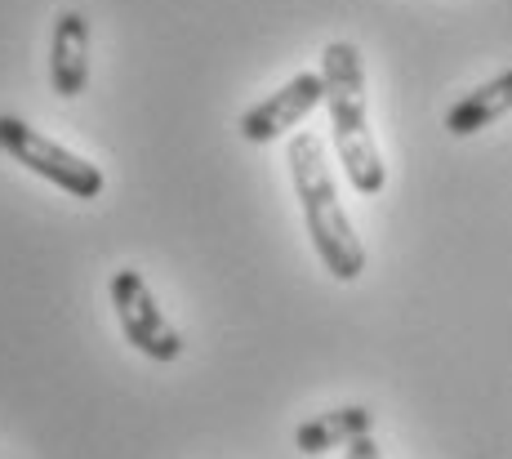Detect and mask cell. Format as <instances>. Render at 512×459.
<instances>
[{
	"label": "cell",
	"mask_w": 512,
	"mask_h": 459,
	"mask_svg": "<svg viewBox=\"0 0 512 459\" xmlns=\"http://www.w3.org/2000/svg\"><path fill=\"white\" fill-rule=\"evenodd\" d=\"M49 85L58 99H81L90 85V18L63 9L49 32Z\"/></svg>",
	"instance_id": "8992f818"
},
{
	"label": "cell",
	"mask_w": 512,
	"mask_h": 459,
	"mask_svg": "<svg viewBox=\"0 0 512 459\" xmlns=\"http://www.w3.org/2000/svg\"><path fill=\"white\" fill-rule=\"evenodd\" d=\"M0 152L14 156L23 170H32L36 179L63 188L67 197H76V201H94V197H103V188H107L103 170H98L94 161L76 156L72 148H63L58 139H49V134L32 130L23 116L0 112Z\"/></svg>",
	"instance_id": "3957f363"
},
{
	"label": "cell",
	"mask_w": 512,
	"mask_h": 459,
	"mask_svg": "<svg viewBox=\"0 0 512 459\" xmlns=\"http://www.w3.org/2000/svg\"><path fill=\"white\" fill-rule=\"evenodd\" d=\"M112 308H116V321H121V335L130 339L134 353H143L147 361H170L183 357V335L170 326V317L156 304L152 286L143 281L139 268H116L112 272Z\"/></svg>",
	"instance_id": "277c9868"
},
{
	"label": "cell",
	"mask_w": 512,
	"mask_h": 459,
	"mask_svg": "<svg viewBox=\"0 0 512 459\" xmlns=\"http://www.w3.org/2000/svg\"><path fill=\"white\" fill-rule=\"evenodd\" d=\"M374 428V410L366 406H339V410H326L317 419H303L294 428V446L303 455H326V451H339V446L357 442Z\"/></svg>",
	"instance_id": "52a82bcc"
},
{
	"label": "cell",
	"mask_w": 512,
	"mask_h": 459,
	"mask_svg": "<svg viewBox=\"0 0 512 459\" xmlns=\"http://www.w3.org/2000/svg\"><path fill=\"white\" fill-rule=\"evenodd\" d=\"M321 103H326V76L299 72V76H290L281 90H272L263 103H254L250 112L241 116L236 130H241L245 143H272V139H281V134H290L294 125L308 121Z\"/></svg>",
	"instance_id": "5b68a950"
},
{
	"label": "cell",
	"mask_w": 512,
	"mask_h": 459,
	"mask_svg": "<svg viewBox=\"0 0 512 459\" xmlns=\"http://www.w3.org/2000/svg\"><path fill=\"white\" fill-rule=\"evenodd\" d=\"M512 112V67L499 76H490L486 85H477V90H468L464 99L446 112V130L455 134V139H468V134L486 130V125H495L499 116Z\"/></svg>",
	"instance_id": "ba28073f"
},
{
	"label": "cell",
	"mask_w": 512,
	"mask_h": 459,
	"mask_svg": "<svg viewBox=\"0 0 512 459\" xmlns=\"http://www.w3.org/2000/svg\"><path fill=\"white\" fill-rule=\"evenodd\" d=\"M343 459H383V455H379V442L366 433V437H357V442L343 446Z\"/></svg>",
	"instance_id": "9c48e42d"
},
{
	"label": "cell",
	"mask_w": 512,
	"mask_h": 459,
	"mask_svg": "<svg viewBox=\"0 0 512 459\" xmlns=\"http://www.w3.org/2000/svg\"><path fill=\"white\" fill-rule=\"evenodd\" d=\"M321 76H326V107H330V134L339 148L343 174L361 197H379L388 170L374 148L370 134V107H366V63L352 41H330L321 54Z\"/></svg>",
	"instance_id": "7a4b0ae2"
},
{
	"label": "cell",
	"mask_w": 512,
	"mask_h": 459,
	"mask_svg": "<svg viewBox=\"0 0 512 459\" xmlns=\"http://www.w3.org/2000/svg\"><path fill=\"white\" fill-rule=\"evenodd\" d=\"M285 156H290L294 197H299L303 228H308L317 259L326 263L334 281H357L366 272V246H361L357 228H352L348 210L339 201V183H334V170L326 161V143L312 130H294Z\"/></svg>",
	"instance_id": "6da1fadb"
}]
</instances>
